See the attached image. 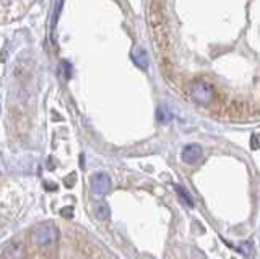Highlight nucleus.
Instances as JSON below:
<instances>
[{"label":"nucleus","mask_w":260,"mask_h":259,"mask_svg":"<svg viewBox=\"0 0 260 259\" xmlns=\"http://www.w3.org/2000/svg\"><path fill=\"white\" fill-rule=\"evenodd\" d=\"M4 259H23L24 257V248L21 245H10L2 254Z\"/></svg>","instance_id":"obj_6"},{"label":"nucleus","mask_w":260,"mask_h":259,"mask_svg":"<svg viewBox=\"0 0 260 259\" xmlns=\"http://www.w3.org/2000/svg\"><path fill=\"white\" fill-rule=\"evenodd\" d=\"M202 155H203V150L197 143L185 145L184 150H182V160L185 161V163H189V165L197 163V161L202 158Z\"/></svg>","instance_id":"obj_4"},{"label":"nucleus","mask_w":260,"mask_h":259,"mask_svg":"<svg viewBox=\"0 0 260 259\" xmlns=\"http://www.w3.org/2000/svg\"><path fill=\"white\" fill-rule=\"evenodd\" d=\"M72 215H73L72 207H65V209L62 210V217H72Z\"/></svg>","instance_id":"obj_11"},{"label":"nucleus","mask_w":260,"mask_h":259,"mask_svg":"<svg viewBox=\"0 0 260 259\" xmlns=\"http://www.w3.org/2000/svg\"><path fill=\"white\" fill-rule=\"evenodd\" d=\"M176 191L179 192V196H181V199H182V200H185V204H187V206H189V207H192V206H193V202H192V199H190V196H189V192H187L185 189L179 188V186H177Z\"/></svg>","instance_id":"obj_9"},{"label":"nucleus","mask_w":260,"mask_h":259,"mask_svg":"<svg viewBox=\"0 0 260 259\" xmlns=\"http://www.w3.org/2000/svg\"><path fill=\"white\" fill-rule=\"evenodd\" d=\"M189 95L192 101H195L197 104H210L215 98V88L211 87L205 80H195L193 83H190L189 87Z\"/></svg>","instance_id":"obj_1"},{"label":"nucleus","mask_w":260,"mask_h":259,"mask_svg":"<svg viewBox=\"0 0 260 259\" xmlns=\"http://www.w3.org/2000/svg\"><path fill=\"white\" fill-rule=\"evenodd\" d=\"M252 149H257V135H252Z\"/></svg>","instance_id":"obj_12"},{"label":"nucleus","mask_w":260,"mask_h":259,"mask_svg":"<svg viewBox=\"0 0 260 259\" xmlns=\"http://www.w3.org/2000/svg\"><path fill=\"white\" fill-rule=\"evenodd\" d=\"M91 189L96 196H104L111 189V180L106 173H96L91 178Z\"/></svg>","instance_id":"obj_3"},{"label":"nucleus","mask_w":260,"mask_h":259,"mask_svg":"<svg viewBox=\"0 0 260 259\" xmlns=\"http://www.w3.org/2000/svg\"><path fill=\"white\" fill-rule=\"evenodd\" d=\"M96 215L101 218V220H106V218H109L111 217V210L109 207L106 206V204H100L96 207Z\"/></svg>","instance_id":"obj_7"},{"label":"nucleus","mask_w":260,"mask_h":259,"mask_svg":"<svg viewBox=\"0 0 260 259\" xmlns=\"http://www.w3.org/2000/svg\"><path fill=\"white\" fill-rule=\"evenodd\" d=\"M62 2H63V0H57V7H55V17H54V20H52V26H54V28H55V25H57V18H59V15H60Z\"/></svg>","instance_id":"obj_10"},{"label":"nucleus","mask_w":260,"mask_h":259,"mask_svg":"<svg viewBox=\"0 0 260 259\" xmlns=\"http://www.w3.org/2000/svg\"><path fill=\"white\" fill-rule=\"evenodd\" d=\"M57 226L54 223H41L38 225L35 230H32V241H35V245L38 246H47L54 243L57 240Z\"/></svg>","instance_id":"obj_2"},{"label":"nucleus","mask_w":260,"mask_h":259,"mask_svg":"<svg viewBox=\"0 0 260 259\" xmlns=\"http://www.w3.org/2000/svg\"><path fill=\"white\" fill-rule=\"evenodd\" d=\"M158 119L161 121V123H168V121H171L173 119V114L169 112V109L168 108H165V106H161L159 109H158Z\"/></svg>","instance_id":"obj_8"},{"label":"nucleus","mask_w":260,"mask_h":259,"mask_svg":"<svg viewBox=\"0 0 260 259\" xmlns=\"http://www.w3.org/2000/svg\"><path fill=\"white\" fill-rule=\"evenodd\" d=\"M132 59L134 62L137 64L140 69H148V54H146L145 49H142V47H135V49L132 51Z\"/></svg>","instance_id":"obj_5"}]
</instances>
